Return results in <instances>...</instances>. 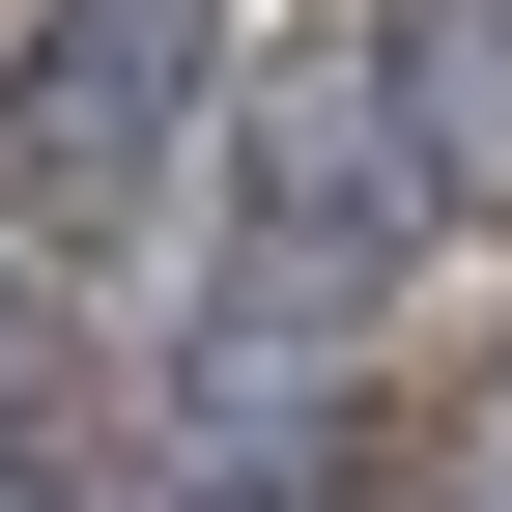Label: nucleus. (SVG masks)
<instances>
[{"instance_id":"1","label":"nucleus","mask_w":512,"mask_h":512,"mask_svg":"<svg viewBox=\"0 0 512 512\" xmlns=\"http://www.w3.org/2000/svg\"><path fill=\"white\" fill-rule=\"evenodd\" d=\"M200 57H228L200 0H57V29L0 57V200L29 228H114L171 143H200Z\"/></svg>"},{"instance_id":"2","label":"nucleus","mask_w":512,"mask_h":512,"mask_svg":"<svg viewBox=\"0 0 512 512\" xmlns=\"http://www.w3.org/2000/svg\"><path fill=\"white\" fill-rule=\"evenodd\" d=\"M370 143L427 200H512V0H399L370 29Z\"/></svg>"},{"instance_id":"3","label":"nucleus","mask_w":512,"mask_h":512,"mask_svg":"<svg viewBox=\"0 0 512 512\" xmlns=\"http://www.w3.org/2000/svg\"><path fill=\"white\" fill-rule=\"evenodd\" d=\"M0 512H86V370L0 313Z\"/></svg>"}]
</instances>
